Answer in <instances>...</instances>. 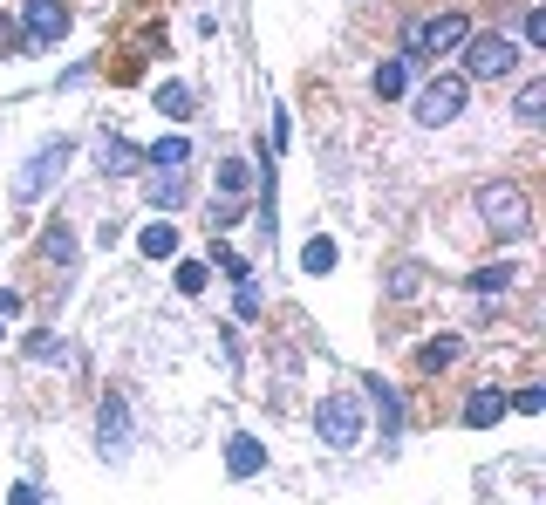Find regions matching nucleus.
Wrapping results in <instances>:
<instances>
[{
	"label": "nucleus",
	"mask_w": 546,
	"mask_h": 505,
	"mask_svg": "<svg viewBox=\"0 0 546 505\" xmlns=\"http://www.w3.org/2000/svg\"><path fill=\"white\" fill-rule=\"evenodd\" d=\"M0 48H14V28H7V21H0Z\"/></svg>",
	"instance_id": "a878e982"
},
{
	"label": "nucleus",
	"mask_w": 546,
	"mask_h": 505,
	"mask_svg": "<svg viewBox=\"0 0 546 505\" xmlns=\"http://www.w3.org/2000/svg\"><path fill=\"white\" fill-rule=\"evenodd\" d=\"M512 273H519V267H506V260H499V267L471 273V287H478V294H499V287H512Z\"/></svg>",
	"instance_id": "4be33fe9"
},
{
	"label": "nucleus",
	"mask_w": 546,
	"mask_h": 505,
	"mask_svg": "<svg viewBox=\"0 0 546 505\" xmlns=\"http://www.w3.org/2000/svg\"><path fill=\"white\" fill-rule=\"evenodd\" d=\"M151 198L157 205H178L185 198V171H151Z\"/></svg>",
	"instance_id": "dca6fc26"
},
{
	"label": "nucleus",
	"mask_w": 546,
	"mask_h": 505,
	"mask_svg": "<svg viewBox=\"0 0 546 505\" xmlns=\"http://www.w3.org/2000/svg\"><path fill=\"white\" fill-rule=\"evenodd\" d=\"M471 35L465 14H417L410 28H403V55H417V62H437V55H451L458 41Z\"/></svg>",
	"instance_id": "f257e3e1"
},
{
	"label": "nucleus",
	"mask_w": 546,
	"mask_h": 505,
	"mask_svg": "<svg viewBox=\"0 0 546 505\" xmlns=\"http://www.w3.org/2000/svg\"><path fill=\"white\" fill-rule=\"evenodd\" d=\"M123 444H130V417H123V396H110L103 403V451L123 458Z\"/></svg>",
	"instance_id": "9d476101"
},
{
	"label": "nucleus",
	"mask_w": 546,
	"mask_h": 505,
	"mask_svg": "<svg viewBox=\"0 0 546 505\" xmlns=\"http://www.w3.org/2000/svg\"><path fill=\"white\" fill-rule=\"evenodd\" d=\"M62 35H69V7L62 0H28V48H48Z\"/></svg>",
	"instance_id": "0eeeda50"
},
{
	"label": "nucleus",
	"mask_w": 546,
	"mask_h": 505,
	"mask_svg": "<svg viewBox=\"0 0 546 505\" xmlns=\"http://www.w3.org/2000/svg\"><path fill=\"white\" fill-rule=\"evenodd\" d=\"M185 157H192V144H185V137H171V144H157L144 164H157V171H185Z\"/></svg>",
	"instance_id": "4468645a"
},
{
	"label": "nucleus",
	"mask_w": 546,
	"mask_h": 505,
	"mask_svg": "<svg viewBox=\"0 0 546 505\" xmlns=\"http://www.w3.org/2000/svg\"><path fill=\"white\" fill-rule=\"evenodd\" d=\"M499 417H506V396H499V389H471V396H465V424L471 430L499 424Z\"/></svg>",
	"instance_id": "6e6552de"
},
{
	"label": "nucleus",
	"mask_w": 546,
	"mask_h": 505,
	"mask_svg": "<svg viewBox=\"0 0 546 505\" xmlns=\"http://www.w3.org/2000/svg\"><path fill=\"white\" fill-rule=\"evenodd\" d=\"M512 110H519V123H540V117H546V82H526Z\"/></svg>",
	"instance_id": "2eb2a0df"
},
{
	"label": "nucleus",
	"mask_w": 546,
	"mask_h": 505,
	"mask_svg": "<svg viewBox=\"0 0 546 505\" xmlns=\"http://www.w3.org/2000/svg\"><path fill=\"white\" fill-rule=\"evenodd\" d=\"M458 48H465V76L471 82H499V76L519 69V48H512L506 35H465Z\"/></svg>",
	"instance_id": "20e7f679"
},
{
	"label": "nucleus",
	"mask_w": 546,
	"mask_h": 505,
	"mask_svg": "<svg viewBox=\"0 0 546 505\" xmlns=\"http://www.w3.org/2000/svg\"><path fill=\"white\" fill-rule=\"evenodd\" d=\"M144 253H151V260H171V253H178V233H171V226H144Z\"/></svg>",
	"instance_id": "412c9836"
},
{
	"label": "nucleus",
	"mask_w": 546,
	"mask_h": 505,
	"mask_svg": "<svg viewBox=\"0 0 546 505\" xmlns=\"http://www.w3.org/2000/svg\"><path fill=\"white\" fill-rule=\"evenodd\" d=\"M301 267L328 273V267H335V239H308V246H301Z\"/></svg>",
	"instance_id": "6ab92c4d"
},
{
	"label": "nucleus",
	"mask_w": 546,
	"mask_h": 505,
	"mask_svg": "<svg viewBox=\"0 0 546 505\" xmlns=\"http://www.w3.org/2000/svg\"><path fill=\"white\" fill-rule=\"evenodd\" d=\"M157 110H164V117H192V89H185V82H164V89H157Z\"/></svg>",
	"instance_id": "ddd939ff"
},
{
	"label": "nucleus",
	"mask_w": 546,
	"mask_h": 505,
	"mask_svg": "<svg viewBox=\"0 0 546 505\" xmlns=\"http://www.w3.org/2000/svg\"><path fill=\"white\" fill-rule=\"evenodd\" d=\"M403 89H410V69H403V55H396V62L376 69V96H403Z\"/></svg>",
	"instance_id": "f3484780"
},
{
	"label": "nucleus",
	"mask_w": 546,
	"mask_h": 505,
	"mask_svg": "<svg viewBox=\"0 0 546 505\" xmlns=\"http://www.w3.org/2000/svg\"><path fill=\"white\" fill-rule=\"evenodd\" d=\"M14 505H41V499H35V485H14Z\"/></svg>",
	"instance_id": "393cba45"
},
{
	"label": "nucleus",
	"mask_w": 546,
	"mask_h": 505,
	"mask_svg": "<svg viewBox=\"0 0 546 505\" xmlns=\"http://www.w3.org/2000/svg\"><path fill=\"white\" fill-rule=\"evenodd\" d=\"M69 151H76V144H62V137H55V144H41V151L28 157V171L14 178V198H41V185H48V178H62Z\"/></svg>",
	"instance_id": "423d86ee"
},
{
	"label": "nucleus",
	"mask_w": 546,
	"mask_h": 505,
	"mask_svg": "<svg viewBox=\"0 0 546 505\" xmlns=\"http://www.w3.org/2000/svg\"><path fill=\"white\" fill-rule=\"evenodd\" d=\"M21 314V294H0V321H14Z\"/></svg>",
	"instance_id": "b1692460"
},
{
	"label": "nucleus",
	"mask_w": 546,
	"mask_h": 505,
	"mask_svg": "<svg viewBox=\"0 0 546 505\" xmlns=\"http://www.w3.org/2000/svg\"><path fill=\"white\" fill-rule=\"evenodd\" d=\"M246 192H253V171H246V164H219V198H226V205H246Z\"/></svg>",
	"instance_id": "9b49d317"
},
{
	"label": "nucleus",
	"mask_w": 546,
	"mask_h": 505,
	"mask_svg": "<svg viewBox=\"0 0 546 505\" xmlns=\"http://www.w3.org/2000/svg\"><path fill=\"white\" fill-rule=\"evenodd\" d=\"M417 362H424V369H444V362H458V335H437V342H424V349H417Z\"/></svg>",
	"instance_id": "a211bd4d"
},
{
	"label": "nucleus",
	"mask_w": 546,
	"mask_h": 505,
	"mask_svg": "<svg viewBox=\"0 0 546 505\" xmlns=\"http://www.w3.org/2000/svg\"><path fill=\"white\" fill-rule=\"evenodd\" d=\"M314 424H321V437H328L335 451H355V444L369 437V410H362V396H349V389H335V396H321Z\"/></svg>",
	"instance_id": "f03ea898"
},
{
	"label": "nucleus",
	"mask_w": 546,
	"mask_h": 505,
	"mask_svg": "<svg viewBox=\"0 0 546 505\" xmlns=\"http://www.w3.org/2000/svg\"><path fill=\"white\" fill-rule=\"evenodd\" d=\"M465 110V76H430L417 89V123H451Z\"/></svg>",
	"instance_id": "39448f33"
},
{
	"label": "nucleus",
	"mask_w": 546,
	"mask_h": 505,
	"mask_svg": "<svg viewBox=\"0 0 546 505\" xmlns=\"http://www.w3.org/2000/svg\"><path fill=\"white\" fill-rule=\"evenodd\" d=\"M478 212H485V226L499 239H526V226H533V198L519 192V185H485Z\"/></svg>",
	"instance_id": "7ed1b4c3"
},
{
	"label": "nucleus",
	"mask_w": 546,
	"mask_h": 505,
	"mask_svg": "<svg viewBox=\"0 0 546 505\" xmlns=\"http://www.w3.org/2000/svg\"><path fill=\"white\" fill-rule=\"evenodd\" d=\"M178 287H185V294H205V267H198V260H178Z\"/></svg>",
	"instance_id": "5701e85b"
},
{
	"label": "nucleus",
	"mask_w": 546,
	"mask_h": 505,
	"mask_svg": "<svg viewBox=\"0 0 546 505\" xmlns=\"http://www.w3.org/2000/svg\"><path fill=\"white\" fill-rule=\"evenodd\" d=\"M369 403L383 410V437H396V430H403V403H396V389L390 383H369Z\"/></svg>",
	"instance_id": "f8f14e48"
},
{
	"label": "nucleus",
	"mask_w": 546,
	"mask_h": 505,
	"mask_svg": "<svg viewBox=\"0 0 546 505\" xmlns=\"http://www.w3.org/2000/svg\"><path fill=\"white\" fill-rule=\"evenodd\" d=\"M103 171H137V144L110 137V144H103Z\"/></svg>",
	"instance_id": "aec40b11"
},
{
	"label": "nucleus",
	"mask_w": 546,
	"mask_h": 505,
	"mask_svg": "<svg viewBox=\"0 0 546 505\" xmlns=\"http://www.w3.org/2000/svg\"><path fill=\"white\" fill-rule=\"evenodd\" d=\"M260 465H267L260 437H233V444H226V471H233V478H253Z\"/></svg>",
	"instance_id": "1a4fd4ad"
}]
</instances>
